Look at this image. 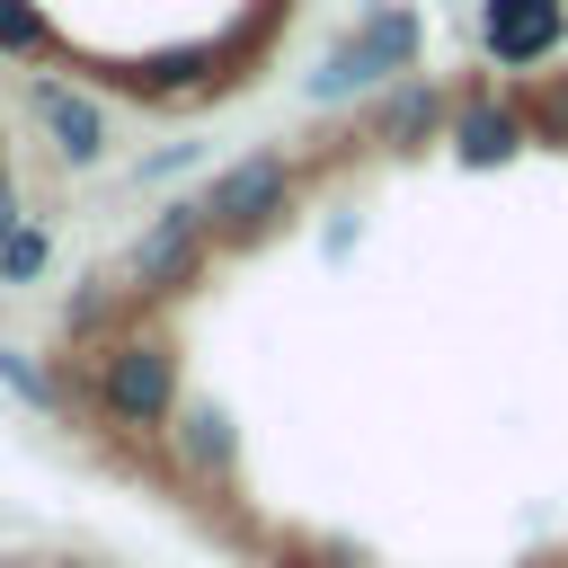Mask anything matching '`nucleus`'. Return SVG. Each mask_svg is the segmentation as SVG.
I'll return each mask as SVG.
<instances>
[{
    "instance_id": "2",
    "label": "nucleus",
    "mask_w": 568,
    "mask_h": 568,
    "mask_svg": "<svg viewBox=\"0 0 568 568\" xmlns=\"http://www.w3.org/2000/svg\"><path fill=\"white\" fill-rule=\"evenodd\" d=\"M293 18L302 0H0V53L151 115H195L240 98Z\"/></svg>"
},
{
    "instance_id": "3",
    "label": "nucleus",
    "mask_w": 568,
    "mask_h": 568,
    "mask_svg": "<svg viewBox=\"0 0 568 568\" xmlns=\"http://www.w3.org/2000/svg\"><path fill=\"white\" fill-rule=\"evenodd\" d=\"M0 568H115V559H98V550H0Z\"/></svg>"
},
{
    "instance_id": "1",
    "label": "nucleus",
    "mask_w": 568,
    "mask_h": 568,
    "mask_svg": "<svg viewBox=\"0 0 568 568\" xmlns=\"http://www.w3.org/2000/svg\"><path fill=\"white\" fill-rule=\"evenodd\" d=\"M53 373L240 568H568V71H444L231 160Z\"/></svg>"
}]
</instances>
